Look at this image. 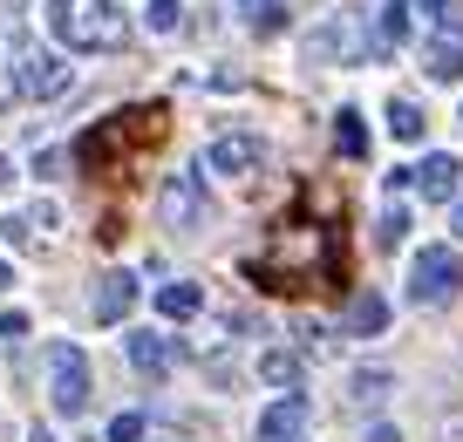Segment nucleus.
I'll return each mask as SVG.
<instances>
[{"instance_id": "nucleus-1", "label": "nucleus", "mask_w": 463, "mask_h": 442, "mask_svg": "<svg viewBox=\"0 0 463 442\" xmlns=\"http://www.w3.org/2000/svg\"><path fill=\"white\" fill-rule=\"evenodd\" d=\"M246 272L260 279V293L341 286V272H347V239H341V225H320V218H279V225L266 231V245L246 259Z\"/></svg>"}, {"instance_id": "nucleus-2", "label": "nucleus", "mask_w": 463, "mask_h": 442, "mask_svg": "<svg viewBox=\"0 0 463 442\" xmlns=\"http://www.w3.org/2000/svg\"><path fill=\"white\" fill-rule=\"evenodd\" d=\"M157 136H164V109L157 102H150V109H116V116H102V123H89L82 136H75V164H82L89 177H116Z\"/></svg>"}, {"instance_id": "nucleus-3", "label": "nucleus", "mask_w": 463, "mask_h": 442, "mask_svg": "<svg viewBox=\"0 0 463 442\" xmlns=\"http://www.w3.org/2000/svg\"><path fill=\"white\" fill-rule=\"evenodd\" d=\"M48 28L61 34V48H82V55H109V48L130 42V21L116 0H55Z\"/></svg>"}, {"instance_id": "nucleus-4", "label": "nucleus", "mask_w": 463, "mask_h": 442, "mask_svg": "<svg viewBox=\"0 0 463 442\" xmlns=\"http://www.w3.org/2000/svg\"><path fill=\"white\" fill-rule=\"evenodd\" d=\"M48 401H55V415L89 409V354L75 341H48Z\"/></svg>"}, {"instance_id": "nucleus-5", "label": "nucleus", "mask_w": 463, "mask_h": 442, "mask_svg": "<svg viewBox=\"0 0 463 442\" xmlns=\"http://www.w3.org/2000/svg\"><path fill=\"white\" fill-rule=\"evenodd\" d=\"M457 286H463V259L449 252V245H422L416 266H409V300L443 306V300H457Z\"/></svg>"}, {"instance_id": "nucleus-6", "label": "nucleus", "mask_w": 463, "mask_h": 442, "mask_svg": "<svg viewBox=\"0 0 463 442\" xmlns=\"http://www.w3.org/2000/svg\"><path fill=\"white\" fill-rule=\"evenodd\" d=\"M157 212H164V225H171V231H198L204 218H212L204 177L198 171H171V177H164V191H157Z\"/></svg>"}, {"instance_id": "nucleus-7", "label": "nucleus", "mask_w": 463, "mask_h": 442, "mask_svg": "<svg viewBox=\"0 0 463 442\" xmlns=\"http://www.w3.org/2000/svg\"><path fill=\"white\" fill-rule=\"evenodd\" d=\"M204 164H212L218 177H252V171L266 164V143H260V136H246V129H225V136H212Z\"/></svg>"}, {"instance_id": "nucleus-8", "label": "nucleus", "mask_w": 463, "mask_h": 442, "mask_svg": "<svg viewBox=\"0 0 463 442\" xmlns=\"http://www.w3.org/2000/svg\"><path fill=\"white\" fill-rule=\"evenodd\" d=\"M14 82H21V96H61V89L75 82V69L61 55H21L14 61Z\"/></svg>"}, {"instance_id": "nucleus-9", "label": "nucleus", "mask_w": 463, "mask_h": 442, "mask_svg": "<svg viewBox=\"0 0 463 442\" xmlns=\"http://www.w3.org/2000/svg\"><path fill=\"white\" fill-rule=\"evenodd\" d=\"M422 69H430V82H457L463 75V21H449V28H436L422 42Z\"/></svg>"}, {"instance_id": "nucleus-10", "label": "nucleus", "mask_w": 463, "mask_h": 442, "mask_svg": "<svg viewBox=\"0 0 463 442\" xmlns=\"http://www.w3.org/2000/svg\"><path fill=\"white\" fill-rule=\"evenodd\" d=\"M409 177H416V191H422V198H430V204H449V198H457V191H463V164L449 157V150H436V157H422V164H416V171H409Z\"/></svg>"}, {"instance_id": "nucleus-11", "label": "nucleus", "mask_w": 463, "mask_h": 442, "mask_svg": "<svg viewBox=\"0 0 463 442\" xmlns=\"http://www.w3.org/2000/svg\"><path fill=\"white\" fill-rule=\"evenodd\" d=\"M89 306H96L102 327H116V320L137 306V279H130V272H96V300H89Z\"/></svg>"}, {"instance_id": "nucleus-12", "label": "nucleus", "mask_w": 463, "mask_h": 442, "mask_svg": "<svg viewBox=\"0 0 463 442\" xmlns=\"http://www.w3.org/2000/svg\"><path fill=\"white\" fill-rule=\"evenodd\" d=\"M55 225H61V212H55V204H28V212H14L0 231H7L14 245H55Z\"/></svg>"}, {"instance_id": "nucleus-13", "label": "nucleus", "mask_w": 463, "mask_h": 442, "mask_svg": "<svg viewBox=\"0 0 463 442\" xmlns=\"http://www.w3.org/2000/svg\"><path fill=\"white\" fill-rule=\"evenodd\" d=\"M300 428H307V395H287L260 415V442H293Z\"/></svg>"}, {"instance_id": "nucleus-14", "label": "nucleus", "mask_w": 463, "mask_h": 442, "mask_svg": "<svg viewBox=\"0 0 463 442\" xmlns=\"http://www.w3.org/2000/svg\"><path fill=\"white\" fill-rule=\"evenodd\" d=\"M171 361H177V347L164 341V334H130V368H137V374L164 381V374H171Z\"/></svg>"}, {"instance_id": "nucleus-15", "label": "nucleus", "mask_w": 463, "mask_h": 442, "mask_svg": "<svg viewBox=\"0 0 463 442\" xmlns=\"http://www.w3.org/2000/svg\"><path fill=\"white\" fill-rule=\"evenodd\" d=\"M341 327L362 334V341H368V334H382V327H389V300H382V293H354L347 314H341Z\"/></svg>"}, {"instance_id": "nucleus-16", "label": "nucleus", "mask_w": 463, "mask_h": 442, "mask_svg": "<svg viewBox=\"0 0 463 442\" xmlns=\"http://www.w3.org/2000/svg\"><path fill=\"white\" fill-rule=\"evenodd\" d=\"M334 150H341L347 164H362V157H368V123H362L354 109H341V116H334Z\"/></svg>"}, {"instance_id": "nucleus-17", "label": "nucleus", "mask_w": 463, "mask_h": 442, "mask_svg": "<svg viewBox=\"0 0 463 442\" xmlns=\"http://www.w3.org/2000/svg\"><path fill=\"white\" fill-rule=\"evenodd\" d=\"M409 7H416V0H389V7H382V28H375V55H389V48H402V34H409Z\"/></svg>"}, {"instance_id": "nucleus-18", "label": "nucleus", "mask_w": 463, "mask_h": 442, "mask_svg": "<svg viewBox=\"0 0 463 442\" xmlns=\"http://www.w3.org/2000/svg\"><path fill=\"white\" fill-rule=\"evenodd\" d=\"M198 306H204V293H198L191 279H171V286L157 293V314H164V320H191Z\"/></svg>"}, {"instance_id": "nucleus-19", "label": "nucleus", "mask_w": 463, "mask_h": 442, "mask_svg": "<svg viewBox=\"0 0 463 442\" xmlns=\"http://www.w3.org/2000/svg\"><path fill=\"white\" fill-rule=\"evenodd\" d=\"M260 381L300 388V354H287V347H266V354H260Z\"/></svg>"}, {"instance_id": "nucleus-20", "label": "nucleus", "mask_w": 463, "mask_h": 442, "mask_svg": "<svg viewBox=\"0 0 463 442\" xmlns=\"http://www.w3.org/2000/svg\"><path fill=\"white\" fill-rule=\"evenodd\" d=\"M232 7H239V14H246L260 34H273L279 21H287V7H279V0H232Z\"/></svg>"}, {"instance_id": "nucleus-21", "label": "nucleus", "mask_w": 463, "mask_h": 442, "mask_svg": "<svg viewBox=\"0 0 463 442\" xmlns=\"http://www.w3.org/2000/svg\"><path fill=\"white\" fill-rule=\"evenodd\" d=\"M389 388H395V381H389L382 368H362V374H354V409H375V401L389 395Z\"/></svg>"}, {"instance_id": "nucleus-22", "label": "nucleus", "mask_w": 463, "mask_h": 442, "mask_svg": "<svg viewBox=\"0 0 463 442\" xmlns=\"http://www.w3.org/2000/svg\"><path fill=\"white\" fill-rule=\"evenodd\" d=\"M422 123H430V116H422L416 102H389V129H395L402 143H416V136H422Z\"/></svg>"}, {"instance_id": "nucleus-23", "label": "nucleus", "mask_w": 463, "mask_h": 442, "mask_svg": "<svg viewBox=\"0 0 463 442\" xmlns=\"http://www.w3.org/2000/svg\"><path fill=\"white\" fill-rule=\"evenodd\" d=\"M375 239H382V245H402V239H409V212H402V204H389V212H382Z\"/></svg>"}, {"instance_id": "nucleus-24", "label": "nucleus", "mask_w": 463, "mask_h": 442, "mask_svg": "<svg viewBox=\"0 0 463 442\" xmlns=\"http://www.w3.org/2000/svg\"><path fill=\"white\" fill-rule=\"evenodd\" d=\"M144 428H150V422L130 409V415H116V422H109V442H144Z\"/></svg>"}, {"instance_id": "nucleus-25", "label": "nucleus", "mask_w": 463, "mask_h": 442, "mask_svg": "<svg viewBox=\"0 0 463 442\" xmlns=\"http://www.w3.org/2000/svg\"><path fill=\"white\" fill-rule=\"evenodd\" d=\"M150 28H157V34L177 28V0H150Z\"/></svg>"}, {"instance_id": "nucleus-26", "label": "nucleus", "mask_w": 463, "mask_h": 442, "mask_svg": "<svg viewBox=\"0 0 463 442\" xmlns=\"http://www.w3.org/2000/svg\"><path fill=\"white\" fill-rule=\"evenodd\" d=\"M28 334V314H0V341H21Z\"/></svg>"}, {"instance_id": "nucleus-27", "label": "nucleus", "mask_w": 463, "mask_h": 442, "mask_svg": "<svg viewBox=\"0 0 463 442\" xmlns=\"http://www.w3.org/2000/svg\"><path fill=\"white\" fill-rule=\"evenodd\" d=\"M368 442H402V428H389V422H375V428H368Z\"/></svg>"}, {"instance_id": "nucleus-28", "label": "nucleus", "mask_w": 463, "mask_h": 442, "mask_svg": "<svg viewBox=\"0 0 463 442\" xmlns=\"http://www.w3.org/2000/svg\"><path fill=\"white\" fill-rule=\"evenodd\" d=\"M7 286H14V266H7V259H0V293H7Z\"/></svg>"}, {"instance_id": "nucleus-29", "label": "nucleus", "mask_w": 463, "mask_h": 442, "mask_svg": "<svg viewBox=\"0 0 463 442\" xmlns=\"http://www.w3.org/2000/svg\"><path fill=\"white\" fill-rule=\"evenodd\" d=\"M7 177H14V164H7V157H0V191H7Z\"/></svg>"}, {"instance_id": "nucleus-30", "label": "nucleus", "mask_w": 463, "mask_h": 442, "mask_svg": "<svg viewBox=\"0 0 463 442\" xmlns=\"http://www.w3.org/2000/svg\"><path fill=\"white\" fill-rule=\"evenodd\" d=\"M449 225H457V239H463V198H457V218H449Z\"/></svg>"}, {"instance_id": "nucleus-31", "label": "nucleus", "mask_w": 463, "mask_h": 442, "mask_svg": "<svg viewBox=\"0 0 463 442\" xmlns=\"http://www.w3.org/2000/svg\"><path fill=\"white\" fill-rule=\"evenodd\" d=\"M28 442H55V436H28Z\"/></svg>"}]
</instances>
